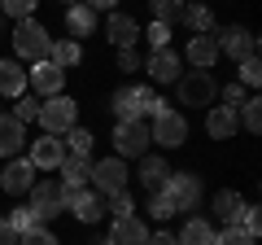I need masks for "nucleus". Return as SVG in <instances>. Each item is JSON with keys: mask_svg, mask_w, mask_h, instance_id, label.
Wrapping results in <instances>:
<instances>
[{"mask_svg": "<svg viewBox=\"0 0 262 245\" xmlns=\"http://www.w3.org/2000/svg\"><path fill=\"white\" fill-rule=\"evenodd\" d=\"M162 193L175 201V210H196V206H201V179L188 175V171H170Z\"/></svg>", "mask_w": 262, "mask_h": 245, "instance_id": "6", "label": "nucleus"}, {"mask_svg": "<svg viewBox=\"0 0 262 245\" xmlns=\"http://www.w3.org/2000/svg\"><path fill=\"white\" fill-rule=\"evenodd\" d=\"M214 35H219V53H227L232 62L258 57V39H253L249 27H227V31H214Z\"/></svg>", "mask_w": 262, "mask_h": 245, "instance_id": "10", "label": "nucleus"}, {"mask_svg": "<svg viewBox=\"0 0 262 245\" xmlns=\"http://www.w3.org/2000/svg\"><path fill=\"white\" fill-rule=\"evenodd\" d=\"M110 210H114V219H131V210H136V206H131L127 193H118V197H110Z\"/></svg>", "mask_w": 262, "mask_h": 245, "instance_id": "40", "label": "nucleus"}, {"mask_svg": "<svg viewBox=\"0 0 262 245\" xmlns=\"http://www.w3.org/2000/svg\"><path fill=\"white\" fill-rule=\"evenodd\" d=\"M114 149H118V158H144L149 153V127L144 122H118L114 127Z\"/></svg>", "mask_w": 262, "mask_h": 245, "instance_id": "9", "label": "nucleus"}, {"mask_svg": "<svg viewBox=\"0 0 262 245\" xmlns=\"http://www.w3.org/2000/svg\"><path fill=\"white\" fill-rule=\"evenodd\" d=\"M35 114H39V101H31V96H18V105H13V114H9V118H18L22 127H27V122L35 118Z\"/></svg>", "mask_w": 262, "mask_h": 245, "instance_id": "37", "label": "nucleus"}, {"mask_svg": "<svg viewBox=\"0 0 262 245\" xmlns=\"http://www.w3.org/2000/svg\"><path fill=\"white\" fill-rule=\"evenodd\" d=\"M166 175H170L166 158H149V153L140 158V184H144L149 193H162V189H166Z\"/></svg>", "mask_w": 262, "mask_h": 245, "instance_id": "23", "label": "nucleus"}, {"mask_svg": "<svg viewBox=\"0 0 262 245\" xmlns=\"http://www.w3.org/2000/svg\"><path fill=\"white\" fill-rule=\"evenodd\" d=\"M22 92H27V70L18 57H5L0 62V96H22Z\"/></svg>", "mask_w": 262, "mask_h": 245, "instance_id": "19", "label": "nucleus"}, {"mask_svg": "<svg viewBox=\"0 0 262 245\" xmlns=\"http://www.w3.org/2000/svg\"><path fill=\"white\" fill-rule=\"evenodd\" d=\"M61 162H66V140H61V136H48L44 132L35 145H31V167H35V171H57Z\"/></svg>", "mask_w": 262, "mask_h": 245, "instance_id": "11", "label": "nucleus"}, {"mask_svg": "<svg viewBox=\"0 0 262 245\" xmlns=\"http://www.w3.org/2000/svg\"><path fill=\"white\" fill-rule=\"evenodd\" d=\"M166 39H170V27H166V22H153V27H149V44H153V53H158V48H166Z\"/></svg>", "mask_w": 262, "mask_h": 245, "instance_id": "39", "label": "nucleus"}, {"mask_svg": "<svg viewBox=\"0 0 262 245\" xmlns=\"http://www.w3.org/2000/svg\"><path fill=\"white\" fill-rule=\"evenodd\" d=\"M61 79H66V70L53 66V62H35V66L27 70V84L35 88V92H44V96H57V92H61Z\"/></svg>", "mask_w": 262, "mask_h": 245, "instance_id": "14", "label": "nucleus"}, {"mask_svg": "<svg viewBox=\"0 0 262 245\" xmlns=\"http://www.w3.org/2000/svg\"><path fill=\"white\" fill-rule=\"evenodd\" d=\"M149 5H153V13H158V22H166V27L184 13V0H149Z\"/></svg>", "mask_w": 262, "mask_h": 245, "instance_id": "31", "label": "nucleus"}, {"mask_svg": "<svg viewBox=\"0 0 262 245\" xmlns=\"http://www.w3.org/2000/svg\"><path fill=\"white\" fill-rule=\"evenodd\" d=\"M105 35H110L118 48H136L140 27H136V18H131V13H110V22H105Z\"/></svg>", "mask_w": 262, "mask_h": 245, "instance_id": "16", "label": "nucleus"}, {"mask_svg": "<svg viewBox=\"0 0 262 245\" xmlns=\"http://www.w3.org/2000/svg\"><path fill=\"white\" fill-rule=\"evenodd\" d=\"M144 245H179V236H170V232H149V241Z\"/></svg>", "mask_w": 262, "mask_h": 245, "instance_id": "43", "label": "nucleus"}, {"mask_svg": "<svg viewBox=\"0 0 262 245\" xmlns=\"http://www.w3.org/2000/svg\"><path fill=\"white\" fill-rule=\"evenodd\" d=\"M162 110H166V101H158L149 88H118V92H114V114H118V122H140L144 114L158 118Z\"/></svg>", "mask_w": 262, "mask_h": 245, "instance_id": "1", "label": "nucleus"}, {"mask_svg": "<svg viewBox=\"0 0 262 245\" xmlns=\"http://www.w3.org/2000/svg\"><path fill=\"white\" fill-rule=\"evenodd\" d=\"M223 96H227V105L236 110V105L245 101V88H241V84H227V88H223Z\"/></svg>", "mask_w": 262, "mask_h": 245, "instance_id": "42", "label": "nucleus"}, {"mask_svg": "<svg viewBox=\"0 0 262 245\" xmlns=\"http://www.w3.org/2000/svg\"><path fill=\"white\" fill-rule=\"evenodd\" d=\"M22 140H27V127L18 118H0V158H18Z\"/></svg>", "mask_w": 262, "mask_h": 245, "instance_id": "22", "label": "nucleus"}, {"mask_svg": "<svg viewBox=\"0 0 262 245\" xmlns=\"http://www.w3.org/2000/svg\"><path fill=\"white\" fill-rule=\"evenodd\" d=\"M79 57H83L79 39H61V44L48 48V62H53V66H79Z\"/></svg>", "mask_w": 262, "mask_h": 245, "instance_id": "27", "label": "nucleus"}, {"mask_svg": "<svg viewBox=\"0 0 262 245\" xmlns=\"http://www.w3.org/2000/svg\"><path fill=\"white\" fill-rule=\"evenodd\" d=\"M214 215H219V223H223V228H236V223H241V215H245V201H241V193L223 189V193L214 197Z\"/></svg>", "mask_w": 262, "mask_h": 245, "instance_id": "24", "label": "nucleus"}, {"mask_svg": "<svg viewBox=\"0 0 262 245\" xmlns=\"http://www.w3.org/2000/svg\"><path fill=\"white\" fill-rule=\"evenodd\" d=\"M118 66H122V70H140V57H136V48H118Z\"/></svg>", "mask_w": 262, "mask_h": 245, "instance_id": "41", "label": "nucleus"}, {"mask_svg": "<svg viewBox=\"0 0 262 245\" xmlns=\"http://www.w3.org/2000/svg\"><path fill=\"white\" fill-rule=\"evenodd\" d=\"M236 127H241V122H236V110H232V105H214V110L206 114V132L214 136V140H232Z\"/></svg>", "mask_w": 262, "mask_h": 245, "instance_id": "17", "label": "nucleus"}, {"mask_svg": "<svg viewBox=\"0 0 262 245\" xmlns=\"http://www.w3.org/2000/svg\"><path fill=\"white\" fill-rule=\"evenodd\" d=\"M35 118L44 122V132H48V136H66L70 127H79V105L70 101L66 92H57V96H48V101L39 105Z\"/></svg>", "mask_w": 262, "mask_h": 245, "instance_id": "3", "label": "nucleus"}, {"mask_svg": "<svg viewBox=\"0 0 262 245\" xmlns=\"http://www.w3.org/2000/svg\"><path fill=\"white\" fill-rule=\"evenodd\" d=\"M262 84V66H258V57H245L241 62V88H258Z\"/></svg>", "mask_w": 262, "mask_h": 245, "instance_id": "34", "label": "nucleus"}, {"mask_svg": "<svg viewBox=\"0 0 262 245\" xmlns=\"http://www.w3.org/2000/svg\"><path fill=\"white\" fill-rule=\"evenodd\" d=\"M149 79H158V84H175L179 79V57L170 53V48H158V53L149 57Z\"/></svg>", "mask_w": 262, "mask_h": 245, "instance_id": "21", "label": "nucleus"}, {"mask_svg": "<svg viewBox=\"0 0 262 245\" xmlns=\"http://www.w3.org/2000/svg\"><path fill=\"white\" fill-rule=\"evenodd\" d=\"M66 201H70V189H66L61 179H35V184H31V210H35L39 223L57 219L66 210Z\"/></svg>", "mask_w": 262, "mask_h": 245, "instance_id": "2", "label": "nucleus"}, {"mask_svg": "<svg viewBox=\"0 0 262 245\" xmlns=\"http://www.w3.org/2000/svg\"><path fill=\"white\" fill-rule=\"evenodd\" d=\"M18 245H57V236L48 232V228H31V232L18 236Z\"/></svg>", "mask_w": 262, "mask_h": 245, "instance_id": "38", "label": "nucleus"}, {"mask_svg": "<svg viewBox=\"0 0 262 245\" xmlns=\"http://www.w3.org/2000/svg\"><path fill=\"white\" fill-rule=\"evenodd\" d=\"M79 5H88V9L96 13V9H114V5H118V0H79Z\"/></svg>", "mask_w": 262, "mask_h": 245, "instance_id": "45", "label": "nucleus"}, {"mask_svg": "<svg viewBox=\"0 0 262 245\" xmlns=\"http://www.w3.org/2000/svg\"><path fill=\"white\" fill-rule=\"evenodd\" d=\"M188 62H192L196 70H210V66L219 62V35H214V31L188 39Z\"/></svg>", "mask_w": 262, "mask_h": 245, "instance_id": "15", "label": "nucleus"}, {"mask_svg": "<svg viewBox=\"0 0 262 245\" xmlns=\"http://www.w3.org/2000/svg\"><path fill=\"white\" fill-rule=\"evenodd\" d=\"M149 140H158L162 149H179V145L188 140V122L179 118L175 110H162L158 118H153V127H149Z\"/></svg>", "mask_w": 262, "mask_h": 245, "instance_id": "8", "label": "nucleus"}, {"mask_svg": "<svg viewBox=\"0 0 262 245\" xmlns=\"http://www.w3.org/2000/svg\"><path fill=\"white\" fill-rule=\"evenodd\" d=\"M5 223H9L13 228V232H31V228H44V223H39V219H35V210H31V206H18V210H13V215L9 219H5Z\"/></svg>", "mask_w": 262, "mask_h": 245, "instance_id": "30", "label": "nucleus"}, {"mask_svg": "<svg viewBox=\"0 0 262 245\" xmlns=\"http://www.w3.org/2000/svg\"><path fill=\"white\" fill-rule=\"evenodd\" d=\"M31 184H35V167H31V158H13L9 167L0 171V189L13 193V197L31 193Z\"/></svg>", "mask_w": 262, "mask_h": 245, "instance_id": "12", "label": "nucleus"}, {"mask_svg": "<svg viewBox=\"0 0 262 245\" xmlns=\"http://www.w3.org/2000/svg\"><path fill=\"white\" fill-rule=\"evenodd\" d=\"M144 241H149V228L131 215V219H114V232L105 245H144Z\"/></svg>", "mask_w": 262, "mask_h": 245, "instance_id": "18", "label": "nucleus"}, {"mask_svg": "<svg viewBox=\"0 0 262 245\" xmlns=\"http://www.w3.org/2000/svg\"><path fill=\"white\" fill-rule=\"evenodd\" d=\"M57 171H61V184H66L70 193H75V189H88V179H92V162H88V158H75V153H66V162H61Z\"/></svg>", "mask_w": 262, "mask_h": 245, "instance_id": "20", "label": "nucleus"}, {"mask_svg": "<svg viewBox=\"0 0 262 245\" xmlns=\"http://www.w3.org/2000/svg\"><path fill=\"white\" fill-rule=\"evenodd\" d=\"M101 197H118V193H127V184H131V171H127V162L122 158H101V162H92V179H88Z\"/></svg>", "mask_w": 262, "mask_h": 245, "instance_id": "5", "label": "nucleus"}, {"mask_svg": "<svg viewBox=\"0 0 262 245\" xmlns=\"http://www.w3.org/2000/svg\"><path fill=\"white\" fill-rule=\"evenodd\" d=\"M179 84V101L184 105H196V110H201V105H210L214 101V79H210V70H188V75H179L175 79Z\"/></svg>", "mask_w": 262, "mask_h": 245, "instance_id": "7", "label": "nucleus"}, {"mask_svg": "<svg viewBox=\"0 0 262 245\" xmlns=\"http://www.w3.org/2000/svg\"><path fill=\"white\" fill-rule=\"evenodd\" d=\"M66 31H70V35H92L96 31V13L88 9V5H70V13H66Z\"/></svg>", "mask_w": 262, "mask_h": 245, "instance_id": "26", "label": "nucleus"}, {"mask_svg": "<svg viewBox=\"0 0 262 245\" xmlns=\"http://www.w3.org/2000/svg\"><path fill=\"white\" fill-rule=\"evenodd\" d=\"M66 210H75L79 223H96V219L105 215V197L96 189H75V193H70V201H66Z\"/></svg>", "mask_w": 262, "mask_h": 245, "instance_id": "13", "label": "nucleus"}, {"mask_svg": "<svg viewBox=\"0 0 262 245\" xmlns=\"http://www.w3.org/2000/svg\"><path fill=\"white\" fill-rule=\"evenodd\" d=\"M214 245H258V241L241 228H223V232H214Z\"/></svg>", "mask_w": 262, "mask_h": 245, "instance_id": "35", "label": "nucleus"}, {"mask_svg": "<svg viewBox=\"0 0 262 245\" xmlns=\"http://www.w3.org/2000/svg\"><path fill=\"white\" fill-rule=\"evenodd\" d=\"M149 215H153V219H170V215H179V210H175V201H170L166 193H153V201H149Z\"/></svg>", "mask_w": 262, "mask_h": 245, "instance_id": "36", "label": "nucleus"}, {"mask_svg": "<svg viewBox=\"0 0 262 245\" xmlns=\"http://www.w3.org/2000/svg\"><path fill=\"white\" fill-rule=\"evenodd\" d=\"M0 9H5V18L22 22V18H31V9H35V0H0Z\"/></svg>", "mask_w": 262, "mask_h": 245, "instance_id": "33", "label": "nucleus"}, {"mask_svg": "<svg viewBox=\"0 0 262 245\" xmlns=\"http://www.w3.org/2000/svg\"><path fill=\"white\" fill-rule=\"evenodd\" d=\"M66 145H70V153H75V158H88V149H92V136H88L83 127H70V132H66Z\"/></svg>", "mask_w": 262, "mask_h": 245, "instance_id": "32", "label": "nucleus"}, {"mask_svg": "<svg viewBox=\"0 0 262 245\" xmlns=\"http://www.w3.org/2000/svg\"><path fill=\"white\" fill-rule=\"evenodd\" d=\"M236 122H245V132H258V127H262V101H258V96H245V101H241V118H236Z\"/></svg>", "mask_w": 262, "mask_h": 245, "instance_id": "29", "label": "nucleus"}, {"mask_svg": "<svg viewBox=\"0 0 262 245\" xmlns=\"http://www.w3.org/2000/svg\"><path fill=\"white\" fill-rule=\"evenodd\" d=\"M0 18H5V9H0Z\"/></svg>", "mask_w": 262, "mask_h": 245, "instance_id": "47", "label": "nucleus"}, {"mask_svg": "<svg viewBox=\"0 0 262 245\" xmlns=\"http://www.w3.org/2000/svg\"><path fill=\"white\" fill-rule=\"evenodd\" d=\"M66 5H79V0H66Z\"/></svg>", "mask_w": 262, "mask_h": 245, "instance_id": "46", "label": "nucleus"}, {"mask_svg": "<svg viewBox=\"0 0 262 245\" xmlns=\"http://www.w3.org/2000/svg\"><path fill=\"white\" fill-rule=\"evenodd\" d=\"M179 245H214V223L210 219H188L184 223V232H179Z\"/></svg>", "mask_w": 262, "mask_h": 245, "instance_id": "25", "label": "nucleus"}, {"mask_svg": "<svg viewBox=\"0 0 262 245\" xmlns=\"http://www.w3.org/2000/svg\"><path fill=\"white\" fill-rule=\"evenodd\" d=\"M48 48H53V39H48V31L39 27L35 18H22L18 27H13V53L27 57V62H48Z\"/></svg>", "mask_w": 262, "mask_h": 245, "instance_id": "4", "label": "nucleus"}, {"mask_svg": "<svg viewBox=\"0 0 262 245\" xmlns=\"http://www.w3.org/2000/svg\"><path fill=\"white\" fill-rule=\"evenodd\" d=\"M179 18L188 22V27L196 31V35H206V31H214V13L206 9V5H184V13Z\"/></svg>", "mask_w": 262, "mask_h": 245, "instance_id": "28", "label": "nucleus"}, {"mask_svg": "<svg viewBox=\"0 0 262 245\" xmlns=\"http://www.w3.org/2000/svg\"><path fill=\"white\" fill-rule=\"evenodd\" d=\"M0 245H18V232H13L5 219H0Z\"/></svg>", "mask_w": 262, "mask_h": 245, "instance_id": "44", "label": "nucleus"}]
</instances>
